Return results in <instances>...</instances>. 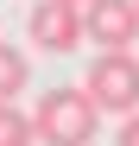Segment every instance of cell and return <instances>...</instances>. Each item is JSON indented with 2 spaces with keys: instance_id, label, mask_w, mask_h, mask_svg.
Returning <instances> with one entry per match:
<instances>
[{
  "instance_id": "obj_1",
  "label": "cell",
  "mask_w": 139,
  "mask_h": 146,
  "mask_svg": "<svg viewBox=\"0 0 139 146\" xmlns=\"http://www.w3.org/2000/svg\"><path fill=\"white\" fill-rule=\"evenodd\" d=\"M32 121H38L44 146H95V133H101V108H95V95L82 83L76 89H44Z\"/></svg>"
},
{
  "instance_id": "obj_4",
  "label": "cell",
  "mask_w": 139,
  "mask_h": 146,
  "mask_svg": "<svg viewBox=\"0 0 139 146\" xmlns=\"http://www.w3.org/2000/svg\"><path fill=\"white\" fill-rule=\"evenodd\" d=\"M82 19H89L95 51H133L139 38V0H89Z\"/></svg>"
},
{
  "instance_id": "obj_5",
  "label": "cell",
  "mask_w": 139,
  "mask_h": 146,
  "mask_svg": "<svg viewBox=\"0 0 139 146\" xmlns=\"http://www.w3.org/2000/svg\"><path fill=\"white\" fill-rule=\"evenodd\" d=\"M26 83H32V64H26V51H19L13 38H0V102H13Z\"/></svg>"
},
{
  "instance_id": "obj_2",
  "label": "cell",
  "mask_w": 139,
  "mask_h": 146,
  "mask_svg": "<svg viewBox=\"0 0 139 146\" xmlns=\"http://www.w3.org/2000/svg\"><path fill=\"white\" fill-rule=\"evenodd\" d=\"M82 89L95 95V108H101V114L133 121V114H139V57H133V51H95V64H89Z\"/></svg>"
},
{
  "instance_id": "obj_8",
  "label": "cell",
  "mask_w": 139,
  "mask_h": 146,
  "mask_svg": "<svg viewBox=\"0 0 139 146\" xmlns=\"http://www.w3.org/2000/svg\"><path fill=\"white\" fill-rule=\"evenodd\" d=\"M70 7H89V0H70Z\"/></svg>"
},
{
  "instance_id": "obj_7",
  "label": "cell",
  "mask_w": 139,
  "mask_h": 146,
  "mask_svg": "<svg viewBox=\"0 0 139 146\" xmlns=\"http://www.w3.org/2000/svg\"><path fill=\"white\" fill-rule=\"evenodd\" d=\"M114 146H139V114H133V121H120V133H114Z\"/></svg>"
},
{
  "instance_id": "obj_6",
  "label": "cell",
  "mask_w": 139,
  "mask_h": 146,
  "mask_svg": "<svg viewBox=\"0 0 139 146\" xmlns=\"http://www.w3.org/2000/svg\"><path fill=\"white\" fill-rule=\"evenodd\" d=\"M0 146H38V121L19 102H0Z\"/></svg>"
},
{
  "instance_id": "obj_3",
  "label": "cell",
  "mask_w": 139,
  "mask_h": 146,
  "mask_svg": "<svg viewBox=\"0 0 139 146\" xmlns=\"http://www.w3.org/2000/svg\"><path fill=\"white\" fill-rule=\"evenodd\" d=\"M26 38L38 44V51L63 57V51H76V44L89 38V19H82V7H70V0H38L32 19H26Z\"/></svg>"
}]
</instances>
